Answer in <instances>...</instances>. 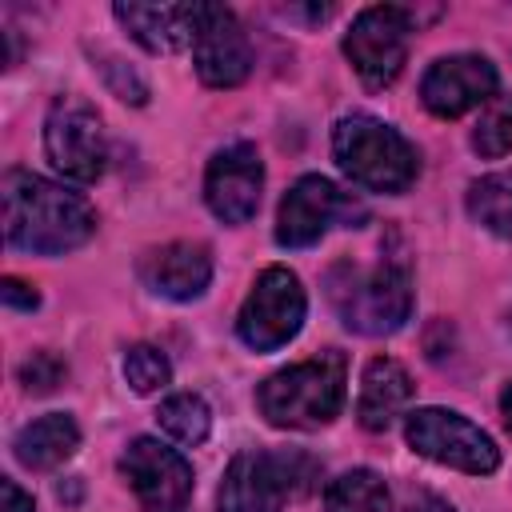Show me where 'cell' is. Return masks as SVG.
Listing matches in <instances>:
<instances>
[{"label":"cell","instance_id":"obj_8","mask_svg":"<svg viewBox=\"0 0 512 512\" xmlns=\"http://www.w3.org/2000/svg\"><path fill=\"white\" fill-rule=\"evenodd\" d=\"M408 32L412 12L396 4H372L352 20L344 32V56L368 88H388L400 76L408 60Z\"/></svg>","mask_w":512,"mask_h":512},{"label":"cell","instance_id":"obj_18","mask_svg":"<svg viewBox=\"0 0 512 512\" xmlns=\"http://www.w3.org/2000/svg\"><path fill=\"white\" fill-rule=\"evenodd\" d=\"M80 448V428L68 412H48V416H36L32 424H24L12 440V452L24 468L32 472H52L60 468L72 452Z\"/></svg>","mask_w":512,"mask_h":512},{"label":"cell","instance_id":"obj_5","mask_svg":"<svg viewBox=\"0 0 512 512\" xmlns=\"http://www.w3.org/2000/svg\"><path fill=\"white\" fill-rule=\"evenodd\" d=\"M404 440L412 452L444 464V468H456V472H468V476H488L500 468V448L496 440L476 428L468 416L460 412H448V408H416L408 412L404 420Z\"/></svg>","mask_w":512,"mask_h":512},{"label":"cell","instance_id":"obj_12","mask_svg":"<svg viewBox=\"0 0 512 512\" xmlns=\"http://www.w3.org/2000/svg\"><path fill=\"white\" fill-rule=\"evenodd\" d=\"M492 96H496V68L488 56H476V52L440 56L420 80V100L440 120H456L488 104Z\"/></svg>","mask_w":512,"mask_h":512},{"label":"cell","instance_id":"obj_28","mask_svg":"<svg viewBox=\"0 0 512 512\" xmlns=\"http://www.w3.org/2000/svg\"><path fill=\"white\" fill-rule=\"evenodd\" d=\"M408 512H456L448 500L432 496V492H412L408 496Z\"/></svg>","mask_w":512,"mask_h":512},{"label":"cell","instance_id":"obj_15","mask_svg":"<svg viewBox=\"0 0 512 512\" xmlns=\"http://www.w3.org/2000/svg\"><path fill=\"white\" fill-rule=\"evenodd\" d=\"M140 280L164 300H196L212 280V252L192 240H172L140 260Z\"/></svg>","mask_w":512,"mask_h":512},{"label":"cell","instance_id":"obj_3","mask_svg":"<svg viewBox=\"0 0 512 512\" xmlns=\"http://www.w3.org/2000/svg\"><path fill=\"white\" fill-rule=\"evenodd\" d=\"M344 384L348 364L344 352L324 348L312 360H300L292 368H280L256 388V408L272 428H296L312 432L340 416L344 408Z\"/></svg>","mask_w":512,"mask_h":512},{"label":"cell","instance_id":"obj_17","mask_svg":"<svg viewBox=\"0 0 512 512\" xmlns=\"http://www.w3.org/2000/svg\"><path fill=\"white\" fill-rule=\"evenodd\" d=\"M408 400H412V376H408V368L400 360H392V356L368 360L364 380H360L356 420L368 432H384V428L396 424V416L408 408Z\"/></svg>","mask_w":512,"mask_h":512},{"label":"cell","instance_id":"obj_6","mask_svg":"<svg viewBox=\"0 0 512 512\" xmlns=\"http://www.w3.org/2000/svg\"><path fill=\"white\" fill-rule=\"evenodd\" d=\"M304 312H308V296L300 288V276L284 264H272L256 276L252 292L244 296L236 316V336L252 352H276L300 332Z\"/></svg>","mask_w":512,"mask_h":512},{"label":"cell","instance_id":"obj_9","mask_svg":"<svg viewBox=\"0 0 512 512\" xmlns=\"http://www.w3.org/2000/svg\"><path fill=\"white\" fill-rule=\"evenodd\" d=\"M120 472L136 492L140 512H184L192 500V464L152 436H136L124 448Z\"/></svg>","mask_w":512,"mask_h":512},{"label":"cell","instance_id":"obj_29","mask_svg":"<svg viewBox=\"0 0 512 512\" xmlns=\"http://www.w3.org/2000/svg\"><path fill=\"white\" fill-rule=\"evenodd\" d=\"M500 416H504V424H508V432H512V380H508L504 392H500Z\"/></svg>","mask_w":512,"mask_h":512},{"label":"cell","instance_id":"obj_7","mask_svg":"<svg viewBox=\"0 0 512 512\" xmlns=\"http://www.w3.org/2000/svg\"><path fill=\"white\" fill-rule=\"evenodd\" d=\"M44 152L64 180L72 184L100 180L108 164V140L96 108L80 96H56L44 116Z\"/></svg>","mask_w":512,"mask_h":512},{"label":"cell","instance_id":"obj_11","mask_svg":"<svg viewBox=\"0 0 512 512\" xmlns=\"http://www.w3.org/2000/svg\"><path fill=\"white\" fill-rule=\"evenodd\" d=\"M192 64L208 88H236L248 80L252 44H248L232 8H220V4L200 8V28L192 40Z\"/></svg>","mask_w":512,"mask_h":512},{"label":"cell","instance_id":"obj_27","mask_svg":"<svg viewBox=\"0 0 512 512\" xmlns=\"http://www.w3.org/2000/svg\"><path fill=\"white\" fill-rule=\"evenodd\" d=\"M0 496H4V508H0V512H36V508H32V496H28L16 480H8V476L0 480Z\"/></svg>","mask_w":512,"mask_h":512},{"label":"cell","instance_id":"obj_26","mask_svg":"<svg viewBox=\"0 0 512 512\" xmlns=\"http://www.w3.org/2000/svg\"><path fill=\"white\" fill-rule=\"evenodd\" d=\"M0 300H4L8 308H20V312L40 308V292H36L32 284H24L20 276H4V280H0Z\"/></svg>","mask_w":512,"mask_h":512},{"label":"cell","instance_id":"obj_24","mask_svg":"<svg viewBox=\"0 0 512 512\" xmlns=\"http://www.w3.org/2000/svg\"><path fill=\"white\" fill-rule=\"evenodd\" d=\"M92 60H96V72L104 76V84L112 88V96H120L124 104H148V80L116 52L108 48H92Z\"/></svg>","mask_w":512,"mask_h":512},{"label":"cell","instance_id":"obj_19","mask_svg":"<svg viewBox=\"0 0 512 512\" xmlns=\"http://www.w3.org/2000/svg\"><path fill=\"white\" fill-rule=\"evenodd\" d=\"M324 508L328 512H392V496L384 476H376L372 468H352L324 488Z\"/></svg>","mask_w":512,"mask_h":512},{"label":"cell","instance_id":"obj_4","mask_svg":"<svg viewBox=\"0 0 512 512\" xmlns=\"http://www.w3.org/2000/svg\"><path fill=\"white\" fill-rule=\"evenodd\" d=\"M332 156L340 164V172L368 188V192H388L400 196L416 184L420 176V156L416 148L384 120L368 116V112H352L340 116L332 128Z\"/></svg>","mask_w":512,"mask_h":512},{"label":"cell","instance_id":"obj_10","mask_svg":"<svg viewBox=\"0 0 512 512\" xmlns=\"http://www.w3.org/2000/svg\"><path fill=\"white\" fill-rule=\"evenodd\" d=\"M364 208L344 196L328 176H300L284 200H280V212H276V244L284 248H308L316 244L336 220H360Z\"/></svg>","mask_w":512,"mask_h":512},{"label":"cell","instance_id":"obj_14","mask_svg":"<svg viewBox=\"0 0 512 512\" xmlns=\"http://www.w3.org/2000/svg\"><path fill=\"white\" fill-rule=\"evenodd\" d=\"M288 500V484L280 476L276 452H240L224 468L216 512H280Z\"/></svg>","mask_w":512,"mask_h":512},{"label":"cell","instance_id":"obj_16","mask_svg":"<svg viewBox=\"0 0 512 512\" xmlns=\"http://www.w3.org/2000/svg\"><path fill=\"white\" fill-rule=\"evenodd\" d=\"M200 8L204 4H116V20L132 32L136 44H144L156 56L192 48L196 28H200Z\"/></svg>","mask_w":512,"mask_h":512},{"label":"cell","instance_id":"obj_2","mask_svg":"<svg viewBox=\"0 0 512 512\" xmlns=\"http://www.w3.org/2000/svg\"><path fill=\"white\" fill-rule=\"evenodd\" d=\"M324 292L340 324L360 336H392L412 316V276L400 256L372 264L336 260L324 276Z\"/></svg>","mask_w":512,"mask_h":512},{"label":"cell","instance_id":"obj_21","mask_svg":"<svg viewBox=\"0 0 512 512\" xmlns=\"http://www.w3.org/2000/svg\"><path fill=\"white\" fill-rule=\"evenodd\" d=\"M156 420H160V428H164L176 444H184V448L204 444L208 432H212V408H208L196 392H176V396H168V400L160 404Z\"/></svg>","mask_w":512,"mask_h":512},{"label":"cell","instance_id":"obj_20","mask_svg":"<svg viewBox=\"0 0 512 512\" xmlns=\"http://www.w3.org/2000/svg\"><path fill=\"white\" fill-rule=\"evenodd\" d=\"M468 216L500 240H512V176H480L468 188Z\"/></svg>","mask_w":512,"mask_h":512},{"label":"cell","instance_id":"obj_22","mask_svg":"<svg viewBox=\"0 0 512 512\" xmlns=\"http://www.w3.org/2000/svg\"><path fill=\"white\" fill-rule=\"evenodd\" d=\"M472 148L488 160H500L512 152V92L492 96L472 128Z\"/></svg>","mask_w":512,"mask_h":512},{"label":"cell","instance_id":"obj_1","mask_svg":"<svg viewBox=\"0 0 512 512\" xmlns=\"http://www.w3.org/2000/svg\"><path fill=\"white\" fill-rule=\"evenodd\" d=\"M0 196H4V236L20 252L64 256L88 244V236L96 232L92 204L80 192L52 184L44 176L12 168L4 172Z\"/></svg>","mask_w":512,"mask_h":512},{"label":"cell","instance_id":"obj_13","mask_svg":"<svg viewBox=\"0 0 512 512\" xmlns=\"http://www.w3.org/2000/svg\"><path fill=\"white\" fill-rule=\"evenodd\" d=\"M264 192V164L252 144H228L208 160L204 172V200L216 220L224 224H248L260 208Z\"/></svg>","mask_w":512,"mask_h":512},{"label":"cell","instance_id":"obj_23","mask_svg":"<svg viewBox=\"0 0 512 512\" xmlns=\"http://www.w3.org/2000/svg\"><path fill=\"white\" fill-rule=\"evenodd\" d=\"M124 380L136 396H152L172 380V364L156 344H132L124 352Z\"/></svg>","mask_w":512,"mask_h":512},{"label":"cell","instance_id":"obj_25","mask_svg":"<svg viewBox=\"0 0 512 512\" xmlns=\"http://www.w3.org/2000/svg\"><path fill=\"white\" fill-rule=\"evenodd\" d=\"M64 376H68V364H64L56 352H32V356L20 364V384H24L32 396L52 392Z\"/></svg>","mask_w":512,"mask_h":512}]
</instances>
